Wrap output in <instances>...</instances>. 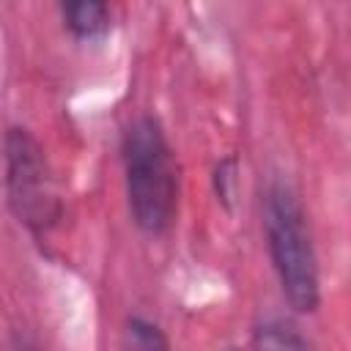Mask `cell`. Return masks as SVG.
<instances>
[{"label":"cell","instance_id":"obj_1","mask_svg":"<svg viewBox=\"0 0 351 351\" xmlns=\"http://www.w3.org/2000/svg\"><path fill=\"white\" fill-rule=\"evenodd\" d=\"M121 165L126 208L134 228L151 239L167 236L181 206V165L156 115L143 112L126 123L121 134Z\"/></svg>","mask_w":351,"mask_h":351},{"label":"cell","instance_id":"obj_2","mask_svg":"<svg viewBox=\"0 0 351 351\" xmlns=\"http://www.w3.org/2000/svg\"><path fill=\"white\" fill-rule=\"evenodd\" d=\"M263 236L271 269L288 307L313 315L321 307V266L299 192L271 178L263 192Z\"/></svg>","mask_w":351,"mask_h":351},{"label":"cell","instance_id":"obj_3","mask_svg":"<svg viewBox=\"0 0 351 351\" xmlns=\"http://www.w3.org/2000/svg\"><path fill=\"white\" fill-rule=\"evenodd\" d=\"M3 189L14 219L44 241L63 219V200L38 137L14 123L3 134Z\"/></svg>","mask_w":351,"mask_h":351},{"label":"cell","instance_id":"obj_4","mask_svg":"<svg viewBox=\"0 0 351 351\" xmlns=\"http://www.w3.org/2000/svg\"><path fill=\"white\" fill-rule=\"evenodd\" d=\"M60 19L77 41H93L110 30L112 8L110 0H60Z\"/></svg>","mask_w":351,"mask_h":351},{"label":"cell","instance_id":"obj_5","mask_svg":"<svg viewBox=\"0 0 351 351\" xmlns=\"http://www.w3.org/2000/svg\"><path fill=\"white\" fill-rule=\"evenodd\" d=\"M255 348H310V337H304L291 321L269 318L252 329Z\"/></svg>","mask_w":351,"mask_h":351},{"label":"cell","instance_id":"obj_6","mask_svg":"<svg viewBox=\"0 0 351 351\" xmlns=\"http://www.w3.org/2000/svg\"><path fill=\"white\" fill-rule=\"evenodd\" d=\"M123 346L126 348H143V351H156V348H170V337L159 324L143 315H129L123 326Z\"/></svg>","mask_w":351,"mask_h":351},{"label":"cell","instance_id":"obj_7","mask_svg":"<svg viewBox=\"0 0 351 351\" xmlns=\"http://www.w3.org/2000/svg\"><path fill=\"white\" fill-rule=\"evenodd\" d=\"M214 184H217V197L230 208V200L236 195V159L225 156L217 170H214Z\"/></svg>","mask_w":351,"mask_h":351}]
</instances>
